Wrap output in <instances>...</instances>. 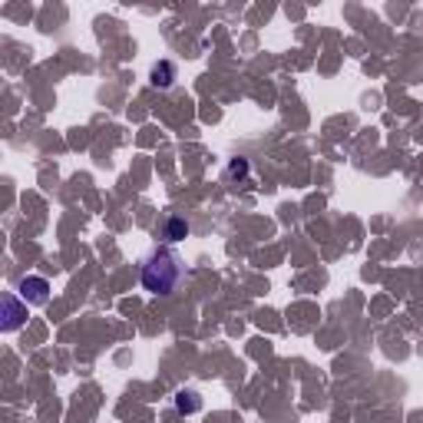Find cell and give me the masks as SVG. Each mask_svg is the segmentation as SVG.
<instances>
[{
	"label": "cell",
	"mask_w": 423,
	"mask_h": 423,
	"mask_svg": "<svg viewBox=\"0 0 423 423\" xmlns=\"http://www.w3.org/2000/svg\"><path fill=\"white\" fill-rule=\"evenodd\" d=\"M182 278H185V265L172 248H156L142 261V288L152 295H172Z\"/></svg>",
	"instance_id": "obj_1"
},
{
	"label": "cell",
	"mask_w": 423,
	"mask_h": 423,
	"mask_svg": "<svg viewBox=\"0 0 423 423\" xmlns=\"http://www.w3.org/2000/svg\"><path fill=\"white\" fill-rule=\"evenodd\" d=\"M17 291H20V298L27 301V304H47V298H50L47 278H24V281L17 285Z\"/></svg>",
	"instance_id": "obj_2"
},
{
	"label": "cell",
	"mask_w": 423,
	"mask_h": 423,
	"mask_svg": "<svg viewBox=\"0 0 423 423\" xmlns=\"http://www.w3.org/2000/svg\"><path fill=\"white\" fill-rule=\"evenodd\" d=\"M20 321H24V308L17 304L14 295H7V298H3V331H17Z\"/></svg>",
	"instance_id": "obj_3"
},
{
	"label": "cell",
	"mask_w": 423,
	"mask_h": 423,
	"mask_svg": "<svg viewBox=\"0 0 423 423\" xmlns=\"http://www.w3.org/2000/svg\"><path fill=\"white\" fill-rule=\"evenodd\" d=\"M165 238H169V242H179V238H185V235H189V222L182 219V215H172V219L165 222Z\"/></svg>",
	"instance_id": "obj_4"
},
{
	"label": "cell",
	"mask_w": 423,
	"mask_h": 423,
	"mask_svg": "<svg viewBox=\"0 0 423 423\" xmlns=\"http://www.w3.org/2000/svg\"><path fill=\"white\" fill-rule=\"evenodd\" d=\"M199 407H202V400H199L195 390H182V394L176 397V410H179V413H195Z\"/></svg>",
	"instance_id": "obj_5"
},
{
	"label": "cell",
	"mask_w": 423,
	"mask_h": 423,
	"mask_svg": "<svg viewBox=\"0 0 423 423\" xmlns=\"http://www.w3.org/2000/svg\"><path fill=\"white\" fill-rule=\"evenodd\" d=\"M169 76H172V67L169 63H163V67H156L152 69V86H169Z\"/></svg>",
	"instance_id": "obj_6"
}]
</instances>
